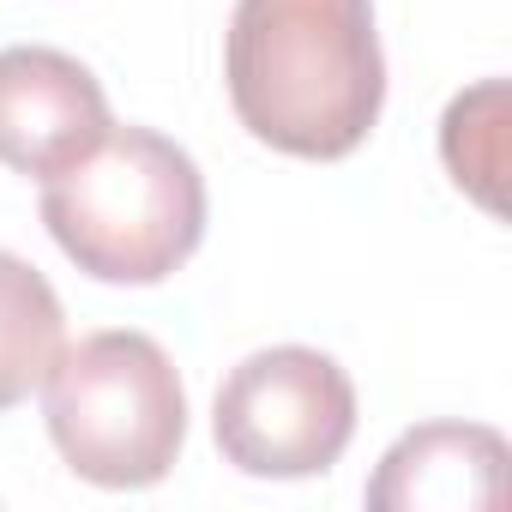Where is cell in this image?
I'll return each instance as SVG.
<instances>
[{
    "label": "cell",
    "mask_w": 512,
    "mask_h": 512,
    "mask_svg": "<svg viewBox=\"0 0 512 512\" xmlns=\"http://www.w3.org/2000/svg\"><path fill=\"white\" fill-rule=\"evenodd\" d=\"M49 440L97 488H151L187 440V392L169 350L145 332H91L61 344L43 380Z\"/></svg>",
    "instance_id": "obj_3"
},
{
    "label": "cell",
    "mask_w": 512,
    "mask_h": 512,
    "mask_svg": "<svg viewBox=\"0 0 512 512\" xmlns=\"http://www.w3.org/2000/svg\"><path fill=\"white\" fill-rule=\"evenodd\" d=\"M61 344H67V314L55 284L31 260L0 247V410L25 404L49 380Z\"/></svg>",
    "instance_id": "obj_7"
},
{
    "label": "cell",
    "mask_w": 512,
    "mask_h": 512,
    "mask_svg": "<svg viewBox=\"0 0 512 512\" xmlns=\"http://www.w3.org/2000/svg\"><path fill=\"white\" fill-rule=\"evenodd\" d=\"M223 79L260 145L308 163L350 157L386 109L374 0H235Z\"/></svg>",
    "instance_id": "obj_1"
},
{
    "label": "cell",
    "mask_w": 512,
    "mask_h": 512,
    "mask_svg": "<svg viewBox=\"0 0 512 512\" xmlns=\"http://www.w3.org/2000/svg\"><path fill=\"white\" fill-rule=\"evenodd\" d=\"M43 223L85 278L145 290L199 253L205 175L175 139L109 121L79 163L43 181Z\"/></svg>",
    "instance_id": "obj_2"
},
{
    "label": "cell",
    "mask_w": 512,
    "mask_h": 512,
    "mask_svg": "<svg viewBox=\"0 0 512 512\" xmlns=\"http://www.w3.org/2000/svg\"><path fill=\"white\" fill-rule=\"evenodd\" d=\"M506 494V440L476 422L410 428L368 482V506H500Z\"/></svg>",
    "instance_id": "obj_6"
},
{
    "label": "cell",
    "mask_w": 512,
    "mask_h": 512,
    "mask_svg": "<svg viewBox=\"0 0 512 512\" xmlns=\"http://www.w3.org/2000/svg\"><path fill=\"white\" fill-rule=\"evenodd\" d=\"M223 464L266 482L326 476L356 434L350 374L308 344H272L229 368L211 404Z\"/></svg>",
    "instance_id": "obj_4"
},
{
    "label": "cell",
    "mask_w": 512,
    "mask_h": 512,
    "mask_svg": "<svg viewBox=\"0 0 512 512\" xmlns=\"http://www.w3.org/2000/svg\"><path fill=\"white\" fill-rule=\"evenodd\" d=\"M109 133V97L97 73L61 49H0V163L13 175H61Z\"/></svg>",
    "instance_id": "obj_5"
}]
</instances>
